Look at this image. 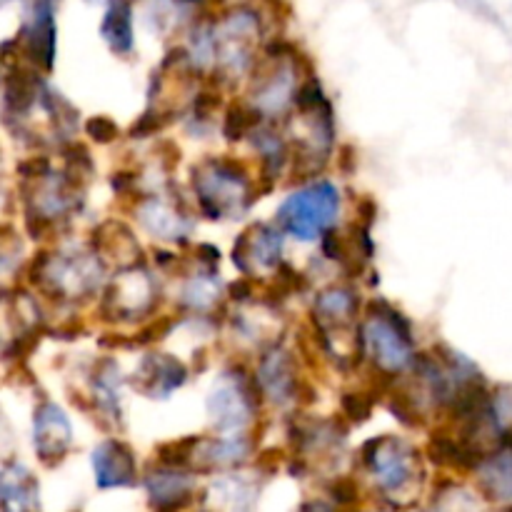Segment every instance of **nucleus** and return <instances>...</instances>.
Instances as JSON below:
<instances>
[{"label":"nucleus","mask_w":512,"mask_h":512,"mask_svg":"<svg viewBox=\"0 0 512 512\" xmlns=\"http://www.w3.org/2000/svg\"><path fill=\"white\" fill-rule=\"evenodd\" d=\"M360 463L375 478L385 498L410 508L423 485V455L398 435H380L360 450Z\"/></svg>","instance_id":"1"},{"label":"nucleus","mask_w":512,"mask_h":512,"mask_svg":"<svg viewBox=\"0 0 512 512\" xmlns=\"http://www.w3.org/2000/svg\"><path fill=\"white\" fill-rule=\"evenodd\" d=\"M28 283L55 300H85L103 283V260L95 253H48L40 250L28 265Z\"/></svg>","instance_id":"2"},{"label":"nucleus","mask_w":512,"mask_h":512,"mask_svg":"<svg viewBox=\"0 0 512 512\" xmlns=\"http://www.w3.org/2000/svg\"><path fill=\"white\" fill-rule=\"evenodd\" d=\"M190 183H193L200 213L208 220L235 218L258 198L245 165L230 155L208 158L195 165Z\"/></svg>","instance_id":"3"},{"label":"nucleus","mask_w":512,"mask_h":512,"mask_svg":"<svg viewBox=\"0 0 512 512\" xmlns=\"http://www.w3.org/2000/svg\"><path fill=\"white\" fill-rule=\"evenodd\" d=\"M360 343L363 353L373 360V368L393 378L413 368L418 360L408 320L383 300H373L365 310L360 323Z\"/></svg>","instance_id":"4"},{"label":"nucleus","mask_w":512,"mask_h":512,"mask_svg":"<svg viewBox=\"0 0 512 512\" xmlns=\"http://www.w3.org/2000/svg\"><path fill=\"white\" fill-rule=\"evenodd\" d=\"M300 73H303V53L288 43H273L265 50L263 60L255 68L250 80V103L265 115L275 118L295 105V95L300 88Z\"/></svg>","instance_id":"5"},{"label":"nucleus","mask_w":512,"mask_h":512,"mask_svg":"<svg viewBox=\"0 0 512 512\" xmlns=\"http://www.w3.org/2000/svg\"><path fill=\"white\" fill-rule=\"evenodd\" d=\"M263 20L253 8H233L213 23L215 68L220 80L238 78L253 65Z\"/></svg>","instance_id":"6"},{"label":"nucleus","mask_w":512,"mask_h":512,"mask_svg":"<svg viewBox=\"0 0 512 512\" xmlns=\"http://www.w3.org/2000/svg\"><path fill=\"white\" fill-rule=\"evenodd\" d=\"M340 208V193L333 183L320 180V183L305 185L298 193L290 195L278 208V225L293 238L310 243L315 238H323L335 223V215Z\"/></svg>","instance_id":"7"},{"label":"nucleus","mask_w":512,"mask_h":512,"mask_svg":"<svg viewBox=\"0 0 512 512\" xmlns=\"http://www.w3.org/2000/svg\"><path fill=\"white\" fill-rule=\"evenodd\" d=\"M263 403L258 378L245 373L243 365L228 368L208 395V415L220 433H238L250 425Z\"/></svg>","instance_id":"8"},{"label":"nucleus","mask_w":512,"mask_h":512,"mask_svg":"<svg viewBox=\"0 0 512 512\" xmlns=\"http://www.w3.org/2000/svg\"><path fill=\"white\" fill-rule=\"evenodd\" d=\"M158 298L160 290L153 273L133 265L115 275L113 283L103 290L98 315L105 323H133V320H143L155 313Z\"/></svg>","instance_id":"9"},{"label":"nucleus","mask_w":512,"mask_h":512,"mask_svg":"<svg viewBox=\"0 0 512 512\" xmlns=\"http://www.w3.org/2000/svg\"><path fill=\"white\" fill-rule=\"evenodd\" d=\"M360 300L358 295L343 285L323 290L313 303V323L318 333V345L323 350L335 343V338H358L360 335Z\"/></svg>","instance_id":"10"},{"label":"nucleus","mask_w":512,"mask_h":512,"mask_svg":"<svg viewBox=\"0 0 512 512\" xmlns=\"http://www.w3.org/2000/svg\"><path fill=\"white\" fill-rule=\"evenodd\" d=\"M283 228L268 223L248 225L233 245V263L245 278H260L283 265Z\"/></svg>","instance_id":"11"},{"label":"nucleus","mask_w":512,"mask_h":512,"mask_svg":"<svg viewBox=\"0 0 512 512\" xmlns=\"http://www.w3.org/2000/svg\"><path fill=\"white\" fill-rule=\"evenodd\" d=\"M255 378H258L260 390H263V398H268L275 405L303 403V393L308 390V385L300 380L295 358L280 345L265 350Z\"/></svg>","instance_id":"12"},{"label":"nucleus","mask_w":512,"mask_h":512,"mask_svg":"<svg viewBox=\"0 0 512 512\" xmlns=\"http://www.w3.org/2000/svg\"><path fill=\"white\" fill-rule=\"evenodd\" d=\"M73 445V428L68 415L53 400H40L33 413V448L45 468H55L65 460Z\"/></svg>","instance_id":"13"},{"label":"nucleus","mask_w":512,"mask_h":512,"mask_svg":"<svg viewBox=\"0 0 512 512\" xmlns=\"http://www.w3.org/2000/svg\"><path fill=\"white\" fill-rule=\"evenodd\" d=\"M25 63L50 70L55 63V0H35L28 20L18 33Z\"/></svg>","instance_id":"14"},{"label":"nucleus","mask_w":512,"mask_h":512,"mask_svg":"<svg viewBox=\"0 0 512 512\" xmlns=\"http://www.w3.org/2000/svg\"><path fill=\"white\" fill-rule=\"evenodd\" d=\"M143 485L153 512H180L195 498V480L188 468L155 465L145 473Z\"/></svg>","instance_id":"15"},{"label":"nucleus","mask_w":512,"mask_h":512,"mask_svg":"<svg viewBox=\"0 0 512 512\" xmlns=\"http://www.w3.org/2000/svg\"><path fill=\"white\" fill-rule=\"evenodd\" d=\"M93 470L95 483L100 490L113 488H133L138 483V463L135 453L123 440H103L93 450Z\"/></svg>","instance_id":"16"},{"label":"nucleus","mask_w":512,"mask_h":512,"mask_svg":"<svg viewBox=\"0 0 512 512\" xmlns=\"http://www.w3.org/2000/svg\"><path fill=\"white\" fill-rule=\"evenodd\" d=\"M185 383H188V368L168 353L145 355L133 378L135 390L148 398H170Z\"/></svg>","instance_id":"17"},{"label":"nucleus","mask_w":512,"mask_h":512,"mask_svg":"<svg viewBox=\"0 0 512 512\" xmlns=\"http://www.w3.org/2000/svg\"><path fill=\"white\" fill-rule=\"evenodd\" d=\"M478 488L490 503L512 505V433L483 458L478 468Z\"/></svg>","instance_id":"18"},{"label":"nucleus","mask_w":512,"mask_h":512,"mask_svg":"<svg viewBox=\"0 0 512 512\" xmlns=\"http://www.w3.org/2000/svg\"><path fill=\"white\" fill-rule=\"evenodd\" d=\"M138 220L150 235L160 240H175V243H183L193 228L183 205L178 200L165 198H145L138 208Z\"/></svg>","instance_id":"19"},{"label":"nucleus","mask_w":512,"mask_h":512,"mask_svg":"<svg viewBox=\"0 0 512 512\" xmlns=\"http://www.w3.org/2000/svg\"><path fill=\"white\" fill-rule=\"evenodd\" d=\"M0 505L3 512H43L38 478L23 463L8 460L0 473Z\"/></svg>","instance_id":"20"},{"label":"nucleus","mask_w":512,"mask_h":512,"mask_svg":"<svg viewBox=\"0 0 512 512\" xmlns=\"http://www.w3.org/2000/svg\"><path fill=\"white\" fill-rule=\"evenodd\" d=\"M93 250L103 258L115 260L123 268L143 263V248L135 240L133 230L123 220H105L93 230Z\"/></svg>","instance_id":"21"},{"label":"nucleus","mask_w":512,"mask_h":512,"mask_svg":"<svg viewBox=\"0 0 512 512\" xmlns=\"http://www.w3.org/2000/svg\"><path fill=\"white\" fill-rule=\"evenodd\" d=\"M255 448V438L250 435H225V438H203L195 453V463L203 470L235 468L245 463Z\"/></svg>","instance_id":"22"},{"label":"nucleus","mask_w":512,"mask_h":512,"mask_svg":"<svg viewBox=\"0 0 512 512\" xmlns=\"http://www.w3.org/2000/svg\"><path fill=\"white\" fill-rule=\"evenodd\" d=\"M120 368L113 358H103L95 365L93 375H90V398H93L95 410L103 415L105 420L120 423L123 420V405H120Z\"/></svg>","instance_id":"23"},{"label":"nucleus","mask_w":512,"mask_h":512,"mask_svg":"<svg viewBox=\"0 0 512 512\" xmlns=\"http://www.w3.org/2000/svg\"><path fill=\"white\" fill-rule=\"evenodd\" d=\"M100 35L115 55L133 53V5L130 0H108L103 20H100Z\"/></svg>","instance_id":"24"},{"label":"nucleus","mask_w":512,"mask_h":512,"mask_svg":"<svg viewBox=\"0 0 512 512\" xmlns=\"http://www.w3.org/2000/svg\"><path fill=\"white\" fill-rule=\"evenodd\" d=\"M215 275L218 273L210 265L205 270L200 268V273H195V278L185 283L183 293H180V305L193 313H210L220 300V283Z\"/></svg>","instance_id":"25"},{"label":"nucleus","mask_w":512,"mask_h":512,"mask_svg":"<svg viewBox=\"0 0 512 512\" xmlns=\"http://www.w3.org/2000/svg\"><path fill=\"white\" fill-rule=\"evenodd\" d=\"M265 123V115L255 108L253 103H235L228 105L223 115V138L228 143H240V140H250V135Z\"/></svg>","instance_id":"26"},{"label":"nucleus","mask_w":512,"mask_h":512,"mask_svg":"<svg viewBox=\"0 0 512 512\" xmlns=\"http://www.w3.org/2000/svg\"><path fill=\"white\" fill-rule=\"evenodd\" d=\"M60 158H63V175L75 185V188L85 190V185L93 178V158H90V150L83 143H70L63 145L60 150Z\"/></svg>","instance_id":"27"},{"label":"nucleus","mask_w":512,"mask_h":512,"mask_svg":"<svg viewBox=\"0 0 512 512\" xmlns=\"http://www.w3.org/2000/svg\"><path fill=\"white\" fill-rule=\"evenodd\" d=\"M203 440V435H188V438L170 440L155 448V458L160 465H168V468H190L195 463V453H198V445Z\"/></svg>","instance_id":"28"},{"label":"nucleus","mask_w":512,"mask_h":512,"mask_svg":"<svg viewBox=\"0 0 512 512\" xmlns=\"http://www.w3.org/2000/svg\"><path fill=\"white\" fill-rule=\"evenodd\" d=\"M175 115H178V110H175V108H163V105H150V108L145 110V113L140 115V118L135 120L133 125H130L128 138L145 140V138H150V135H158L160 130H165L170 123H173Z\"/></svg>","instance_id":"29"},{"label":"nucleus","mask_w":512,"mask_h":512,"mask_svg":"<svg viewBox=\"0 0 512 512\" xmlns=\"http://www.w3.org/2000/svg\"><path fill=\"white\" fill-rule=\"evenodd\" d=\"M375 395L373 390H348V393L340 395V410H343V418L348 423L360 425L370 418L373 413V405H375Z\"/></svg>","instance_id":"30"},{"label":"nucleus","mask_w":512,"mask_h":512,"mask_svg":"<svg viewBox=\"0 0 512 512\" xmlns=\"http://www.w3.org/2000/svg\"><path fill=\"white\" fill-rule=\"evenodd\" d=\"M218 493H223V503H230L233 512H250V505L255 500V488L248 483V480L240 478H225L215 485Z\"/></svg>","instance_id":"31"},{"label":"nucleus","mask_w":512,"mask_h":512,"mask_svg":"<svg viewBox=\"0 0 512 512\" xmlns=\"http://www.w3.org/2000/svg\"><path fill=\"white\" fill-rule=\"evenodd\" d=\"M85 135H88L93 143L100 145H110L120 138V128L113 118L108 115H93V118L85 120Z\"/></svg>","instance_id":"32"},{"label":"nucleus","mask_w":512,"mask_h":512,"mask_svg":"<svg viewBox=\"0 0 512 512\" xmlns=\"http://www.w3.org/2000/svg\"><path fill=\"white\" fill-rule=\"evenodd\" d=\"M175 323H178V318H173V315H160V318H153L133 335V343L135 345L158 343V340H163L165 335L175 328Z\"/></svg>","instance_id":"33"},{"label":"nucleus","mask_w":512,"mask_h":512,"mask_svg":"<svg viewBox=\"0 0 512 512\" xmlns=\"http://www.w3.org/2000/svg\"><path fill=\"white\" fill-rule=\"evenodd\" d=\"M330 495L340 508H353L360 498V488L353 478H338L328 485Z\"/></svg>","instance_id":"34"},{"label":"nucleus","mask_w":512,"mask_h":512,"mask_svg":"<svg viewBox=\"0 0 512 512\" xmlns=\"http://www.w3.org/2000/svg\"><path fill=\"white\" fill-rule=\"evenodd\" d=\"M50 173L48 155H30V158L18 163V178L20 180H40L43 175Z\"/></svg>","instance_id":"35"},{"label":"nucleus","mask_w":512,"mask_h":512,"mask_svg":"<svg viewBox=\"0 0 512 512\" xmlns=\"http://www.w3.org/2000/svg\"><path fill=\"white\" fill-rule=\"evenodd\" d=\"M220 108V93L215 90H200L193 100V115L198 120H210Z\"/></svg>","instance_id":"36"},{"label":"nucleus","mask_w":512,"mask_h":512,"mask_svg":"<svg viewBox=\"0 0 512 512\" xmlns=\"http://www.w3.org/2000/svg\"><path fill=\"white\" fill-rule=\"evenodd\" d=\"M110 185H113V193L118 198H128L138 190V175L130 173V170H115L113 178H110Z\"/></svg>","instance_id":"37"},{"label":"nucleus","mask_w":512,"mask_h":512,"mask_svg":"<svg viewBox=\"0 0 512 512\" xmlns=\"http://www.w3.org/2000/svg\"><path fill=\"white\" fill-rule=\"evenodd\" d=\"M375 215H378V205H375L373 198H363L358 203V220L363 225H373L375 223Z\"/></svg>","instance_id":"38"},{"label":"nucleus","mask_w":512,"mask_h":512,"mask_svg":"<svg viewBox=\"0 0 512 512\" xmlns=\"http://www.w3.org/2000/svg\"><path fill=\"white\" fill-rule=\"evenodd\" d=\"M300 512H335L330 505L325 503H318V500H313V503H305L303 508H300Z\"/></svg>","instance_id":"39"},{"label":"nucleus","mask_w":512,"mask_h":512,"mask_svg":"<svg viewBox=\"0 0 512 512\" xmlns=\"http://www.w3.org/2000/svg\"><path fill=\"white\" fill-rule=\"evenodd\" d=\"M180 3H188V5H200V3H208V0H180Z\"/></svg>","instance_id":"40"}]
</instances>
